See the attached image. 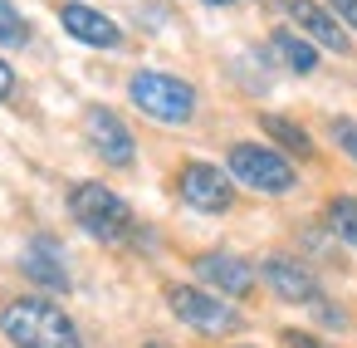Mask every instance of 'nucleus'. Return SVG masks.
Segmentation results:
<instances>
[{"mask_svg": "<svg viewBox=\"0 0 357 348\" xmlns=\"http://www.w3.org/2000/svg\"><path fill=\"white\" fill-rule=\"evenodd\" d=\"M0 328H6V338L15 348H84L74 319L40 299V294H25V299H10L6 309H0Z\"/></svg>", "mask_w": 357, "mask_h": 348, "instance_id": "f257e3e1", "label": "nucleus"}, {"mask_svg": "<svg viewBox=\"0 0 357 348\" xmlns=\"http://www.w3.org/2000/svg\"><path fill=\"white\" fill-rule=\"evenodd\" d=\"M69 211H74V221H79L93 240H103V245H118V240L132 235V211H128V201H123L113 187H103V182H79V187L69 191Z\"/></svg>", "mask_w": 357, "mask_h": 348, "instance_id": "f03ea898", "label": "nucleus"}, {"mask_svg": "<svg viewBox=\"0 0 357 348\" xmlns=\"http://www.w3.org/2000/svg\"><path fill=\"white\" fill-rule=\"evenodd\" d=\"M128 99H132L147 118H157V123H186V118L196 113V89H191L186 79L157 74V69H137V74L128 79Z\"/></svg>", "mask_w": 357, "mask_h": 348, "instance_id": "7ed1b4c3", "label": "nucleus"}, {"mask_svg": "<svg viewBox=\"0 0 357 348\" xmlns=\"http://www.w3.org/2000/svg\"><path fill=\"white\" fill-rule=\"evenodd\" d=\"M225 172H230L240 187H250V191H269V196L294 191V182H298L294 162H289L284 152L264 147V143H235L230 157H225Z\"/></svg>", "mask_w": 357, "mask_h": 348, "instance_id": "20e7f679", "label": "nucleus"}, {"mask_svg": "<svg viewBox=\"0 0 357 348\" xmlns=\"http://www.w3.org/2000/svg\"><path fill=\"white\" fill-rule=\"evenodd\" d=\"M167 309L196 333H235L240 328V309H230V299L191 289V284H167Z\"/></svg>", "mask_w": 357, "mask_h": 348, "instance_id": "39448f33", "label": "nucleus"}, {"mask_svg": "<svg viewBox=\"0 0 357 348\" xmlns=\"http://www.w3.org/2000/svg\"><path fill=\"white\" fill-rule=\"evenodd\" d=\"M230 182H235V177L220 172V167H211V162H186L176 191H181V201H186L191 211L220 216V211H230V201H235V187H230Z\"/></svg>", "mask_w": 357, "mask_h": 348, "instance_id": "423d86ee", "label": "nucleus"}, {"mask_svg": "<svg viewBox=\"0 0 357 348\" xmlns=\"http://www.w3.org/2000/svg\"><path fill=\"white\" fill-rule=\"evenodd\" d=\"M84 133H89V147H93V152H98L108 167H132V157H137V143H132L128 123H123L113 108L93 103V108L84 113Z\"/></svg>", "mask_w": 357, "mask_h": 348, "instance_id": "0eeeda50", "label": "nucleus"}, {"mask_svg": "<svg viewBox=\"0 0 357 348\" xmlns=\"http://www.w3.org/2000/svg\"><path fill=\"white\" fill-rule=\"evenodd\" d=\"M59 25H64V35H74L79 45H93V50H118L123 45V30L113 25V15L84 6V0H69L59 10Z\"/></svg>", "mask_w": 357, "mask_h": 348, "instance_id": "6e6552de", "label": "nucleus"}, {"mask_svg": "<svg viewBox=\"0 0 357 348\" xmlns=\"http://www.w3.org/2000/svg\"><path fill=\"white\" fill-rule=\"evenodd\" d=\"M259 275H264V284H269L279 299H289V304H313V299H318L313 270L298 265L294 255H269V260L259 265Z\"/></svg>", "mask_w": 357, "mask_h": 348, "instance_id": "1a4fd4ad", "label": "nucleus"}, {"mask_svg": "<svg viewBox=\"0 0 357 348\" xmlns=\"http://www.w3.org/2000/svg\"><path fill=\"white\" fill-rule=\"evenodd\" d=\"M196 275H201L211 289H225L230 299H245V294L255 289V265L240 260V255H230V250L201 255V260H196Z\"/></svg>", "mask_w": 357, "mask_h": 348, "instance_id": "9d476101", "label": "nucleus"}, {"mask_svg": "<svg viewBox=\"0 0 357 348\" xmlns=\"http://www.w3.org/2000/svg\"><path fill=\"white\" fill-rule=\"evenodd\" d=\"M289 15H294V25L303 30V40H313V45L333 50V55H347V25H342L333 10L313 6V0H289Z\"/></svg>", "mask_w": 357, "mask_h": 348, "instance_id": "9b49d317", "label": "nucleus"}, {"mask_svg": "<svg viewBox=\"0 0 357 348\" xmlns=\"http://www.w3.org/2000/svg\"><path fill=\"white\" fill-rule=\"evenodd\" d=\"M20 265H25V275H30L40 289H69V265H64V250H59L54 235H35V240L25 245Z\"/></svg>", "mask_w": 357, "mask_h": 348, "instance_id": "f8f14e48", "label": "nucleus"}, {"mask_svg": "<svg viewBox=\"0 0 357 348\" xmlns=\"http://www.w3.org/2000/svg\"><path fill=\"white\" fill-rule=\"evenodd\" d=\"M269 50L279 55V64H284L289 74H313V69H318L313 40H303V35H294V30H274V35H269Z\"/></svg>", "mask_w": 357, "mask_h": 348, "instance_id": "ddd939ff", "label": "nucleus"}, {"mask_svg": "<svg viewBox=\"0 0 357 348\" xmlns=\"http://www.w3.org/2000/svg\"><path fill=\"white\" fill-rule=\"evenodd\" d=\"M259 128L279 143V147H289V152H298V157H313V138L294 123V118H279V113H264L259 118Z\"/></svg>", "mask_w": 357, "mask_h": 348, "instance_id": "4468645a", "label": "nucleus"}, {"mask_svg": "<svg viewBox=\"0 0 357 348\" xmlns=\"http://www.w3.org/2000/svg\"><path fill=\"white\" fill-rule=\"evenodd\" d=\"M328 226H333V235L342 245L357 250V196H333L328 201Z\"/></svg>", "mask_w": 357, "mask_h": 348, "instance_id": "2eb2a0df", "label": "nucleus"}, {"mask_svg": "<svg viewBox=\"0 0 357 348\" xmlns=\"http://www.w3.org/2000/svg\"><path fill=\"white\" fill-rule=\"evenodd\" d=\"M30 40V25H25V15L10 6V0H0V45L6 50H20Z\"/></svg>", "mask_w": 357, "mask_h": 348, "instance_id": "dca6fc26", "label": "nucleus"}, {"mask_svg": "<svg viewBox=\"0 0 357 348\" xmlns=\"http://www.w3.org/2000/svg\"><path fill=\"white\" fill-rule=\"evenodd\" d=\"M333 143L357 162V123H352V118H333Z\"/></svg>", "mask_w": 357, "mask_h": 348, "instance_id": "f3484780", "label": "nucleus"}, {"mask_svg": "<svg viewBox=\"0 0 357 348\" xmlns=\"http://www.w3.org/2000/svg\"><path fill=\"white\" fill-rule=\"evenodd\" d=\"M328 10H333L347 30H357V0H328Z\"/></svg>", "mask_w": 357, "mask_h": 348, "instance_id": "a211bd4d", "label": "nucleus"}, {"mask_svg": "<svg viewBox=\"0 0 357 348\" xmlns=\"http://www.w3.org/2000/svg\"><path fill=\"white\" fill-rule=\"evenodd\" d=\"M284 343H289V348H328V343H318V338L303 333V328H284Z\"/></svg>", "mask_w": 357, "mask_h": 348, "instance_id": "6ab92c4d", "label": "nucleus"}, {"mask_svg": "<svg viewBox=\"0 0 357 348\" xmlns=\"http://www.w3.org/2000/svg\"><path fill=\"white\" fill-rule=\"evenodd\" d=\"M10 94H15V69H10L6 59H0V103H6Z\"/></svg>", "mask_w": 357, "mask_h": 348, "instance_id": "aec40b11", "label": "nucleus"}, {"mask_svg": "<svg viewBox=\"0 0 357 348\" xmlns=\"http://www.w3.org/2000/svg\"><path fill=\"white\" fill-rule=\"evenodd\" d=\"M206 6H235V0H206Z\"/></svg>", "mask_w": 357, "mask_h": 348, "instance_id": "412c9836", "label": "nucleus"}, {"mask_svg": "<svg viewBox=\"0 0 357 348\" xmlns=\"http://www.w3.org/2000/svg\"><path fill=\"white\" fill-rule=\"evenodd\" d=\"M147 348H167V343H147Z\"/></svg>", "mask_w": 357, "mask_h": 348, "instance_id": "4be33fe9", "label": "nucleus"}]
</instances>
